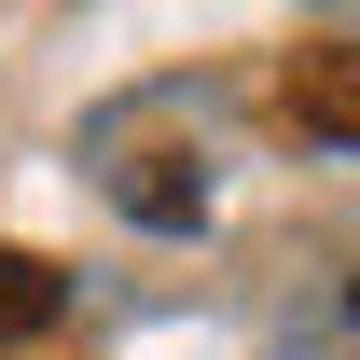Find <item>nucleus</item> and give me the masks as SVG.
Returning <instances> with one entry per match:
<instances>
[{
  "label": "nucleus",
  "mask_w": 360,
  "mask_h": 360,
  "mask_svg": "<svg viewBox=\"0 0 360 360\" xmlns=\"http://www.w3.org/2000/svg\"><path fill=\"white\" fill-rule=\"evenodd\" d=\"M277 111H291L305 139H347L360 153V42H305L291 70H277Z\"/></svg>",
  "instance_id": "f257e3e1"
},
{
  "label": "nucleus",
  "mask_w": 360,
  "mask_h": 360,
  "mask_svg": "<svg viewBox=\"0 0 360 360\" xmlns=\"http://www.w3.org/2000/svg\"><path fill=\"white\" fill-rule=\"evenodd\" d=\"M70 319V291H56L42 250H0V347H28V333H56Z\"/></svg>",
  "instance_id": "f03ea898"
},
{
  "label": "nucleus",
  "mask_w": 360,
  "mask_h": 360,
  "mask_svg": "<svg viewBox=\"0 0 360 360\" xmlns=\"http://www.w3.org/2000/svg\"><path fill=\"white\" fill-rule=\"evenodd\" d=\"M347 305H360V291H347Z\"/></svg>",
  "instance_id": "7ed1b4c3"
}]
</instances>
